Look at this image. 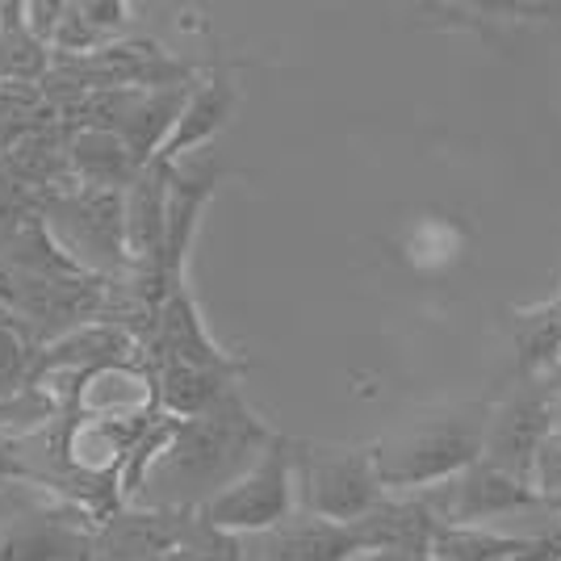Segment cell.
<instances>
[{"label":"cell","mask_w":561,"mask_h":561,"mask_svg":"<svg viewBox=\"0 0 561 561\" xmlns=\"http://www.w3.org/2000/svg\"><path fill=\"white\" fill-rule=\"evenodd\" d=\"M4 482H30V473H25L18 436H4V432H0V486H4Z\"/></svg>","instance_id":"603a6c76"},{"label":"cell","mask_w":561,"mask_h":561,"mask_svg":"<svg viewBox=\"0 0 561 561\" xmlns=\"http://www.w3.org/2000/svg\"><path fill=\"white\" fill-rule=\"evenodd\" d=\"M151 381H156V407L172 415V420H197L214 411L222 398L231 394L243 381L239 369H197V365H172L160 360L151 365Z\"/></svg>","instance_id":"9a60e30c"},{"label":"cell","mask_w":561,"mask_h":561,"mask_svg":"<svg viewBox=\"0 0 561 561\" xmlns=\"http://www.w3.org/2000/svg\"><path fill=\"white\" fill-rule=\"evenodd\" d=\"M549 440H553V394L545 386H519L499 407H491L482 461L537 486V469Z\"/></svg>","instance_id":"ba28073f"},{"label":"cell","mask_w":561,"mask_h":561,"mask_svg":"<svg viewBox=\"0 0 561 561\" xmlns=\"http://www.w3.org/2000/svg\"><path fill=\"white\" fill-rule=\"evenodd\" d=\"M365 540L352 524H331L298 512L273 533L243 537V561H356L365 558Z\"/></svg>","instance_id":"7c38bea8"},{"label":"cell","mask_w":561,"mask_h":561,"mask_svg":"<svg viewBox=\"0 0 561 561\" xmlns=\"http://www.w3.org/2000/svg\"><path fill=\"white\" fill-rule=\"evenodd\" d=\"M164 561H243V537H231V533L214 528V524H206L202 512H197L188 537L181 540Z\"/></svg>","instance_id":"ffe728a7"},{"label":"cell","mask_w":561,"mask_h":561,"mask_svg":"<svg viewBox=\"0 0 561 561\" xmlns=\"http://www.w3.org/2000/svg\"><path fill=\"white\" fill-rule=\"evenodd\" d=\"M273 427L234 386L214 411L181 420L172 445L160 453L139 491L142 507H185L202 512L210 499L234 486L273 445Z\"/></svg>","instance_id":"6da1fadb"},{"label":"cell","mask_w":561,"mask_h":561,"mask_svg":"<svg viewBox=\"0 0 561 561\" xmlns=\"http://www.w3.org/2000/svg\"><path fill=\"white\" fill-rule=\"evenodd\" d=\"M515 348H519V369L537 374L549 360L561 356V302H545L537 310H524L515 323Z\"/></svg>","instance_id":"d6986e66"},{"label":"cell","mask_w":561,"mask_h":561,"mask_svg":"<svg viewBox=\"0 0 561 561\" xmlns=\"http://www.w3.org/2000/svg\"><path fill=\"white\" fill-rule=\"evenodd\" d=\"M420 499L440 519V528H486V519H499V515H524L549 507V499L533 482H524V478H515L491 461L469 466L466 473H457L445 486L423 491Z\"/></svg>","instance_id":"52a82bcc"},{"label":"cell","mask_w":561,"mask_h":561,"mask_svg":"<svg viewBox=\"0 0 561 561\" xmlns=\"http://www.w3.org/2000/svg\"><path fill=\"white\" fill-rule=\"evenodd\" d=\"M537 491L545 494V499H549V507L561 515V436H553L549 448H545V457H540Z\"/></svg>","instance_id":"7402d4cb"},{"label":"cell","mask_w":561,"mask_h":561,"mask_svg":"<svg viewBox=\"0 0 561 561\" xmlns=\"http://www.w3.org/2000/svg\"><path fill=\"white\" fill-rule=\"evenodd\" d=\"M34 344L18 328H0V402L18 398L34 381Z\"/></svg>","instance_id":"44dd1931"},{"label":"cell","mask_w":561,"mask_h":561,"mask_svg":"<svg viewBox=\"0 0 561 561\" xmlns=\"http://www.w3.org/2000/svg\"><path fill=\"white\" fill-rule=\"evenodd\" d=\"M168 185H172V164L151 160L135 176V185L126 188V248H130V268H151L160 277H164Z\"/></svg>","instance_id":"4fadbf2b"},{"label":"cell","mask_w":561,"mask_h":561,"mask_svg":"<svg viewBox=\"0 0 561 561\" xmlns=\"http://www.w3.org/2000/svg\"><path fill=\"white\" fill-rule=\"evenodd\" d=\"M294 515H298V440L280 432L256 466L202 507V519L231 537L273 533Z\"/></svg>","instance_id":"8992f818"},{"label":"cell","mask_w":561,"mask_h":561,"mask_svg":"<svg viewBox=\"0 0 561 561\" xmlns=\"http://www.w3.org/2000/svg\"><path fill=\"white\" fill-rule=\"evenodd\" d=\"M172 360V365H197V369H239L248 374V360H239L222 348L206 328V314L193 298L188 280L172 285L156 314V335H151V365Z\"/></svg>","instance_id":"30bf717a"},{"label":"cell","mask_w":561,"mask_h":561,"mask_svg":"<svg viewBox=\"0 0 561 561\" xmlns=\"http://www.w3.org/2000/svg\"><path fill=\"white\" fill-rule=\"evenodd\" d=\"M197 512L185 507H117L96 528V561H164L188 537Z\"/></svg>","instance_id":"8fae6325"},{"label":"cell","mask_w":561,"mask_h":561,"mask_svg":"<svg viewBox=\"0 0 561 561\" xmlns=\"http://www.w3.org/2000/svg\"><path fill=\"white\" fill-rule=\"evenodd\" d=\"M356 561H436V553H411V549H381V553H365Z\"/></svg>","instance_id":"cb8c5ba5"},{"label":"cell","mask_w":561,"mask_h":561,"mask_svg":"<svg viewBox=\"0 0 561 561\" xmlns=\"http://www.w3.org/2000/svg\"><path fill=\"white\" fill-rule=\"evenodd\" d=\"M231 176V168L210 160V156H188L172 168L168 185V234H164V277L168 285L185 280L188 248L202 231V214L214 202V193Z\"/></svg>","instance_id":"9c48e42d"},{"label":"cell","mask_w":561,"mask_h":561,"mask_svg":"<svg viewBox=\"0 0 561 561\" xmlns=\"http://www.w3.org/2000/svg\"><path fill=\"white\" fill-rule=\"evenodd\" d=\"M486 423H491L486 402H457L381 436L374 457L386 491L423 494L478 466L486 457Z\"/></svg>","instance_id":"7a4b0ae2"},{"label":"cell","mask_w":561,"mask_h":561,"mask_svg":"<svg viewBox=\"0 0 561 561\" xmlns=\"http://www.w3.org/2000/svg\"><path fill=\"white\" fill-rule=\"evenodd\" d=\"M71 172L89 188H130L142 164L117 130H80L71 139Z\"/></svg>","instance_id":"2e32d148"},{"label":"cell","mask_w":561,"mask_h":561,"mask_svg":"<svg viewBox=\"0 0 561 561\" xmlns=\"http://www.w3.org/2000/svg\"><path fill=\"white\" fill-rule=\"evenodd\" d=\"M540 537H507L494 528H440L436 533V561H512L533 553Z\"/></svg>","instance_id":"ac0fdd59"},{"label":"cell","mask_w":561,"mask_h":561,"mask_svg":"<svg viewBox=\"0 0 561 561\" xmlns=\"http://www.w3.org/2000/svg\"><path fill=\"white\" fill-rule=\"evenodd\" d=\"M234 110H239V84H234V76L231 71H210L206 80L193 84L185 110H181V122H176V130L168 135V142L160 147L156 160H164V164L176 168L181 160L197 156L214 135H222V130L231 126Z\"/></svg>","instance_id":"5bb4252c"},{"label":"cell","mask_w":561,"mask_h":561,"mask_svg":"<svg viewBox=\"0 0 561 561\" xmlns=\"http://www.w3.org/2000/svg\"><path fill=\"white\" fill-rule=\"evenodd\" d=\"M13 512L0 515V561H96V515L34 482H4Z\"/></svg>","instance_id":"3957f363"},{"label":"cell","mask_w":561,"mask_h":561,"mask_svg":"<svg viewBox=\"0 0 561 561\" xmlns=\"http://www.w3.org/2000/svg\"><path fill=\"white\" fill-rule=\"evenodd\" d=\"M43 222L55 243L68 252L89 277L114 280L130 273L126 248V188H71L50 193L43 206Z\"/></svg>","instance_id":"277c9868"},{"label":"cell","mask_w":561,"mask_h":561,"mask_svg":"<svg viewBox=\"0 0 561 561\" xmlns=\"http://www.w3.org/2000/svg\"><path fill=\"white\" fill-rule=\"evenodd\" d=\"M390 499L377 473L374 445H310L298 440V512L356 524Z\"/></svg>","instance_id":"5b68a950"},{"label":"cell","mask_w":561,"mask_h":561,"mask_svg":"<svg viewBox=\"0 0 561 561\" xmlns=\"http://www.w3.org/2000/svg\"><path fill=\"white\" fill-rule=\"evenodd\" d=\"M448 13L453 30H473V34H491L494 25H561V4L553 0H494V4H448L436 9Z\"/></svg>","instance_id":"e0dca14e"}]
</instances>
